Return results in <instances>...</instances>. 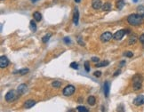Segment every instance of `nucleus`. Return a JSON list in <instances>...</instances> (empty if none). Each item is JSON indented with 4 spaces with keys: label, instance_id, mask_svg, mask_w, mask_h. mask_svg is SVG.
Segmentation results:
<instances>
[{
    "label": "nucleus",
    "instance_id": "obj_37",
    "mask_svg": "<svg viewBox=\"0 0 144 112\" xmlns=\"http://www.w3.org/2000/svg\"><path fill=\"white\" fill-rule=\"evenodd\" d=\"M80 1H81V0H75V2L76 3H79Z\"/></svg>",
    "mask_w": 144,
    "mask_h": 112
},
{
    "label": "nucleus",
    "instance_id": "obj_15",
    "mask_svg": "<svg viewBox=\"0 0 144 112\" xmlns=\"http://www.w3.org/2000/svg\"><path fill=\"white\" fill-rule=\"evenodd\" d=\"M33 17H34V19H35L36 21H40L42 20L41 13H38V12H35V13H33Z\"/></svg>",
    "mask_w": 144,
    "mask_h": 112
},
{
    "label": "nucleus",
    "instance_id": "obj_3",
    "mask_svg": "<svg viewBox=\"0 0 144 112\" xmlns=\"http://www.w3.org/2000/svg\"><path fill=\"white\" fill-rule=\"evenodd\" d=\"M75 92V87L71 85H69L63 89V94H64L65 96H70L72 94H74Z\"/></svg>",
    "mask_w": 144,
    "mask_h": 112
},
{
    "label": "nucleus",
    "instance_id": "obj_35",
    "mask_svg": "<svg viewBox=\"0 0 144 112\" xmlns=\"http://www.w3.org/2000/svg\"><path fill=\"white\" fill-rule=\"evenodd\" d=\"M130 33V30L129 29H126V34H129Z\"/></svg>",
    "mask_w": 144,
    "mask_h": 112
},
{
    "label": "nucleus",
    "instance_id": "obj_28",
    "mask_svg": "<svg viewBox=\"0 0 144 112\" xmlns=\"http://www.w3.org/2000/svg\"><path fill=\"white\" fill-rule=\"evenodd\" d=\"M124 55L125 56H126V57H129V58H131V57H133V52H130V51H128V52H126L125 53H124Z\"/></svg>",
    "mask_w": 144,
    "mask_h": 112
},
{
    "label": "nucleus",
    "instance_id": "obj_20",
    "mask_svg": "<svg viewBox=\"0 0 144 112\" xmlns=\"http://www.w3.org/2000/svg\"><path fill=\"white\" fill-rule=\"evenodd\" d=\"M29 27H30V29L32 32H36V22L32 20L30 21V24H29Z\"/></svg>",
    "mask_w": 144,
    "mask_h": 112
},
{
    "label": "nucleus",
    "instance_id": "obj_26",
    "mask_svg": "<svg viewBox=\"0 0 144 112\" xmlns=\"http://www.w3.org/2000/svg\"><path fill=\"white\" fill-rule=\"evenodd\" d=\"M70 68L71 69H78V64L77 62H71L70 63Z\"/></svg>",
    "mask_w": 144,
    "mask_h": 112
},
{
    "label": "nucleus",
    "instance_id": "obj_17",
    "mask_svg": "<svg viewBox=\"0 0 144 112\" xmlns=\"http://www.w3.org/2000/svg\"><path fill=\"white\" fill-rule=\"evenodd\" d=\"M28 71H29V69H20V70L18 71H15V74H20V75H26V74L28 73Z\"/></svg>",
    "mask_w": 144,
    "mask_h": 112
},
{
    "label": "nucleus",
    "instance_id": "obj_4",
    "mask_svg": "<svg viewBox=\"0 0 144 112\" xmlns=\"http://www.w3.org/2000/svg\"><path fill=\"white\" fill-rule=\"evenodd\" d=\"M16 98V94H15V91H13V90H11L7 93V94H5V101L8 102H11L14 101Z\"/></svg>",
    "mask_w": 144,
    "mask_h": 112
},
{
    "label": "nucleus",
    "instance_id": "obj_23",
    "mask_svg": "<svg viewBox=\"0 0 144 112\" xmlns=\"http://www.w3.org/2000/svg\"><path fill=\"white\" fill-rule=\"evenodd\" d=\"M52 86H53V87L59 88V87H61V86H62V83H61V82H59V81H54V82H53Z\"/></svg>",
    "mask_w": 144,
    "mask_h": 112
},
{
    "label": "nucleus",
    "instance_id": "obj_14",
    "mask_svg": "<svg viewBox=\"0 0 144 112\" xmlns=\"http://www.w3.org/2000/svg\"><path fill=\"white\" fill-rule=\"evenodd\" d=\"M125 5H126V2H125L124 0H119V1L117 2V8L118 10H122L123 7L125 6Z\"/></svg>",
    "mask_w": 144,
    "mask_h": 112
},
{
    "label": "nucleus",
    "instance_id": "obj_30",
    "mask_svg": "<svg viewBox=\"0 0 144 112\" xmlns=\"http://www.w3.org/2000/svg\"><path fill=\"white\" fill-rule=\"evenodd\" d=\"M93 75L95 76V77H97V78H100V76H101V72H100V71H95V72L93 73Z\"/></svg>",
    "mask_w": 144,
    "mask_h": 112
},
{
    "label": "nucleus",
    "instance_id": "obj_2",
    "mask_svg": "<svg viewBox=\"0 0 144 112\" xmlns=\"http://www.w3.org/2000/svg\"><path fill=\"white\" fill-rule=\"evenodd\" d=\"M142 76L140 75H135L133 78V86H134V91H138L142 88Z\"/></svg>",
    "mask_w": 144,
    "mask_h": 112
},
{
    "label": "nucleus",
    "instance_id": "obj_32",
    "mask_svg": "<svg viewBox=\"0 0 144 112\" xmlns=\"http://www.w3.org/2000/svg\"><path fill=\"white\" fill-rule=\"evenodd\" d=\"M140 41L142 42V43H144V34H142V35H141L140 36Z\"/></svg>",
    "mask_w": 144,
    "mask_h": 112
},
{
    "label": "nucleus",
    "instance_id": "obj_22",
    "mask_svg": "<svg viewBox=\"0 0 144 112\" xmlns=\"http://www.w3.org/2000/svg\"><path fill=\"white\" fill-rule=\"evenodd\" d=\"M137 12H138L139 14H141V15L144 17V6H139L137 8Z\"/></svg>",
    "mask_w": 144,
    "mask_h": 112
},
{
    "label": "nucleus",
    "instance_id": "obj_39",
    "mask_svg": "<svg viewBox=\"0 0 144 112\" xmlns=\"http://www.w3.org/2000/svg\"><path fill=\"white\" fill-rule=\"evenodd\" d=\"M143 44H144V43H143ZM143 48H144V44H143Z\"/></svg>",
    "mask_w": 144,
    "mask_h": 112
},
{
    "label": "nucleus",
    "instance_id": "obj_34",
    "mask_svg": "<svg viewBox=\"0 0 144 112\" xmlns=\"http://www.w3.org/2000/svg\"><path fill=\"white\" fill-rule=\"evenodd\" d=\"M125 64H126V61H125V60L121 61V62H120V67H123V65H125Z\"/></svg>",
    "mask_w": 144,
    "mask_h": 112
},
{
    "label": "nucleus",
    "instance_id": "obj_33",
    "mask_svg": "<svg viewBox=\"0 0 144 112\" xmlns=\"http://www.w3.org/2000/svg\"><path fill=\"white\" fill-rule=\"evenodd\" d=\"M120 73H121V70H120V69H118V70H117L116 72H115V74H114L113 76H114V77H117V76L119 75Z\"/></svg>",
    "mask_w": 144,
    "mask_h": 112
},
{
    "label": "nucleus",
    "instance_id": "obj_36",
    "mask_svg": "<svg viewBox=\"0 0 144 112\" xmlns=\"http://www.w3.org/2000/svg\"><path fill=\"white\" fill-rule=\"evenodd\" d=\"M30 1H31L32 3H36V2H37L38 0H30Z\"/></svg>",
    "mask_w": 144,
    "mask_h": 112
},
{
    "label": "nucleus",
    "instance_id": "obj_21",
    "mask_svg": "<svg viewBox=\"0 0 144 112\" xmlns=\"http://www.w3.org/2000/svg\"><path fill=\"white\" fill-rule=\"evenodd\" d=\"M52 37V34L51 33H48V34H46L45 36L43 38H42V41H43V43H47V41H48L49 39H50V37Z\"/></svg>",
    "mask_w": 144,
    "mask_h": 112
},
{
    "label": "nucleus",
    "instance_id": "obj_5",
    "mask_svg": "<svg viewBox=\"0 0 144 112\" xmlns=\"http://www.w3.org/2000/svg\"><path fill=\"white\" fill-rule=\"evenodd\" d=\"M134 104L135 106H141L144 104V95H139L134 100Z\"/></svg>",
    "mask_w": 144,
    "mask_h": 112
},
{
    "label": "nucleus",
    "instance_id": "obj_8",
    "mask_svg": "<svg viewBox=\"0 0 144 112\" xmlns=\"http://www.w3.org/2000/svg\"><path fill=\"white\" fill-rule=\"evenodd\" d=\"M9 64V60H8L6 56H1L0 58V67L1 68H5L7 67Z\"/></svg>",
    "mask_w": 144,
    "mask_h": 112
},
{
    "label": "nucleus",
    "instance_id": "obj_12",
    "mask_svg": "<svg viewBox=\"0 0 144 112\" xmlns=\"http://www.w3.org/2000/svg\"><path fill=\"white\" fill-rule=\"evenodd\" d=\"M35 104H36V102H35L34 100H28V101L24 103V107H25V109H30V108L33 107Z\"/></svg>",
    "mask_w": 144,
    "mask_h": 112
},
{
    "label": "nucleus",
    "instance_id": "obj_19",
    "mask_svg": "<svg viewBox=\"0 0 144 112\" xmlns=\"http://www.w3.org/2000/svg\"><path fill=\"white\" fill-rule=\"evenodd\" d=\"M87 102H88V104L91 105V106H93V105H95V102H96V99H95V97H93V96H90V97H89V98H88Z\"/></svg>",
    "mask_w": 144,
    "mask_h": 112
},
{
    "label": "nucleus",
    "instance_id": "obj_38",
    "mask_svg": "<svg viewBox=\"0 0 144 112\" xmlns=\"http://www.w3.org/2000/svg\"><path fill=\"white\" fill-rule=\"evenodd\" d=\"M133 1H134V3H136V2H138V0H133Z\"/></svg>",
    "mask_w": 144,
    "mask_h": 112
},
{
    "label": "nucleus",
    "instance_id": "obj_11",
    "mask_svg": "<svg viewBox=\"0 0 144 112\" xmlns=\"http://www.w3.org/2000/svg\"><path fill=\"white\" fill-rule=\"evenodd\" d=\"M78 19H79V12H78V9L76 7L74 11V16H73V22L76 25L78 24Z\"/></svg>",
    "mask_w": 144,
    "mask_h": 112
},
{
    "label": "nucleus",
    "instance_id": "obj_31",
    "mask_svg": "<svg viewBox=\"0 0 144 112\" xmlns=\"http://www.w3.org/2000/svg\"><path fill=\"white\" fill-rule=\"evenodd\" d=\"M99 60H100V59L98 57H93L92 58V61H93V62H99Z\"/></svg>",
    "mask_w": 144,
    "mask_h": 112
},
{
    "label": "nucleus",
    "instance_id": "obj_16",
    "mask_svg": "<svg viewBox=\"0 0 144 112\" xmlns=\"http://www.w3.org/2000/svg\"><path fill=\"white\" fill-rule=\"evenodd\" d=\"M101 8H102L103 11H109L112 9V5H111L109 3H105V4L101 6Z\"/></svg>",
    "mask_w": 144,
    "mask_h": 112
},
{
    "label": "nucleus",
    "instance_id": "obj_18",
    "mask_svg": "<svg viewBox=\"0 0 144 112\" xmlns=\"http://www.w3.org/2000/svg\"><path fill=\"white\" fill-rule=\"evenodd\" d=\"M108 64H109V61L104 60V61H101V62H97L95 67H98V68H100V67H105V66H108Z\"/></svg>",
    "mask_w": 144,
    "mask_h": 112
},
{
    "label": "nucleus",
    "instance_id": "obj_24",
    "mask_svg": "<svg viewBox=\"0 0 144 112\" xmlns=\"http://www.w3.org/2000/svg\"><path fill=\"white\" fill-rule=\"evenodd\" d=\"M77 110L79 112H88V110L85 107H84V106H78L77 108Z\"/></svg>",
    "mask_w": 144,
    "mask_h": 112
},
{
    "label": "nucleus",
    "instance_id": "obj_13",
    "mask_svg": "<svg viewBox=\"0 0 144 112\" xmlns=\"http://www.w3.org/2000/svg\"><path fill=\"white\" fill-rule=\"evenodd\" d=\"M92 5L94 9H100L102 5H101V1L100 0H93L92 1Z\"/></svg>",
    "mask_w": 144,
    "mask_h": 112
},
{
    "label": "nucleus",
    "instance_id": "obj_25",
    "mask_svg": "<svg viewBox=\"0 0 144 112\" xmlns=\"http://www.w3.org/2000/svg\"><path fill=\"white\" fill-rule=\"evenodd\" d=\"M135 42H136V37L135 36H133V37H130V39H129V44H135Z\"/></svg>",
    "mask_w": 144,
    "mask_h": 112
},
{
    "label": "nucleus",
    "instance_id": "obj_1",
    "mask_svg": "<svg viewBox=\"0 0 144 112\" xmlns=\"http://www.w3.org/2000/svg\"><path fill=\"white\" fill-rule=\"evenodd\" d=\"M143 16H142L139 13H134V14H131V15L128 16L127 18V21L130 25H133V26H138V25H141V24L143 23Z\"/></svg>",
    "mask_w": 144,
    "mask_h": 112
},
{
    "label": "nucleus",
    "instance_id": "obj_7",
    "mask_svg": "<svg viewBox=\"0 0 144 112\" xmlns=\"http://www.w3.org/2000/svg\"><path fill=\"white\" fill-rule=\"evenodd\" d=\"M126 34V29H121V30H118V31H117L115 34H114L113 37L116 40H120L122 39V37H124V35Z\"/></svg>",
    "mask_w": 144,
    "mask_h": 112
},
{
    "label": "nucleus",
    "instance_id": "obj_10",
    "mask_svg": "<svg viewBox=\"0 0 144 112\" xmlns=\"http://www.w3.org/2000/svg\"><path fill=\"white\" fill-rule=\"evenodd\" d=\"M17 92H18L19 94H25L26 92H27V86H26L25 84H21V85H20V86H18V88H17Z\"/></svg>",
    "mask_w": 144,
    "mask_h": 112
},
{
    "label": "nucleus",
    "instance_id": "obj_29",
    "mask_svg": "<svg viewBox=\"0 0 144 112\" xmlns=\"http://www.w3.org/2000/svg\"><path fill=\"white\" fill-rule=\"evenodd\" d=\"M64 42H65V43H66L67 44H70V43H71V40H70V37H64Z\"/></svg>",
    "mask_w": 144,
    "mask_h": 112
},
{
    "label": "nucleus",
    "instance_id": "obj_27",
    "mask_svg": "<svg viewBox=\"0 0 144 112\" xmlns=\"http://www.w3.org/2000/svg\"><path fill=\"white\" fill-rule=\"evenodd\" d=\"M85 70H86V72L90 71V63H89V61H85Z\"/></svg>",
    "mask_w": 144,
    "mask_h": 112
},
{
    "label": "nucleus",
    "instance_id": "obj_6",
    "mask_svg": "<svg viewBox=\"0 0 144 112\" xmlns=\"http://www.w3.org/2000/svg\"><path fill=\"white\" fill-rule=\"evenodd\" d=\"M112 37H113V36H112L110 32H105L100 36V40H101V42H108Z\"/></svg>",
    "mask_w": 144,
    "mask_h": 112
},
{
    "label": "nucleus",
    "instance_id": "obj_9",
    "mask_svg": "<svg viewBox=\"0 0 144 112\" xmlns=\"http://www.w3.org/2000/svg\"><path fill=\"white\" fill-rule=\"evenodd\" d=\"M109 89H110V83L107 81L104 83V86H103V91H104V94L106 97H108L109 94Z\"/></svg>",
    "mask_w": 144,
    "mask_h": 112
}]
</instances>
